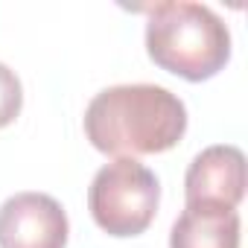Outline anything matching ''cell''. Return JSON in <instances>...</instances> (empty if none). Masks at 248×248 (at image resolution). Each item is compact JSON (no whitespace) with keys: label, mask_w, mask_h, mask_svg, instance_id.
I'll return each mask as SVG.
<instances>
[{"label":"cell","mask_w":248,"mask_h":248,"mask_svg":"<svg viewBox=\"0 0 248 248\" xmlns=\"http://www.w3.org/2000/svg\"><path fill=\"white\" fill-rule=\"evenodd\" d=\"M170 248H239V213L213 204H187L172 225Z\"/></svg>","instance_id":"obj_6"},{"label":"cell","mask_w":248,"mask_h":248,"mask_svg":"<svg viewBox=\"0 0 248 248\" xmlns=\"http://www.w3.org/2000/svg\"><path fill=\"white\" fill-rule=\"evenodd\" d=\"M161 184L158 175L135 158H117L105 164L88 190L93 222L108 236H138L158 213Z\"/></svg>","instance_id":"obj_3"},{"label":"cell","mask_w":248,"mask_h":248,"mask_svg":"<svg viewBox=\"0 0 248 248\" xmlns=\"http://www.w3.org/2000/svg\"><path fill=\"white\" fill-rule=\"evenodd\" d=\"M146 21L149 59L187 82H207L231 59L228 24L202 3H158Z\"/></svg>","instance_id":"obj_2"},{"label":"cell","mask_w":248,"mask_h":248,"mask_svg":"<svg viewBox=\"0 0 248 248\" xmlns=\"http://www.w3.org/2000/svg\"><path fill=\"white\" fill-rule=\"evenodd\" d=\"M21 105H24L21 79L15 76L12 67H6L0 62V129H6L9 123H15V117L21 114Z\"/></svg>","instance_id":"obj_7"},{"label":"cell","mask_w":248,"mask_h":248,"mask_svg":"<svg viewBox=\"0 0 248 248\" xmlns=\"http://www.w3.org/2000/svg\"><path fill=\"white\" fill-rule=\"evenodd\" d=\"M67 213L47 193H15L0 204V248H64Z\"/></svg>","instance_id":"obj_4"},{"label":"cell","mask_w":248,"mask_h":248,"mask_svg":"<svg viewBox=\"0 0 248 248\" xmlns=\"http://www.w3.org/2000/svg\"><path fill=\"white\" fill-rule=\"evenodd\" d=\"M184 132L187 108L178 93L161 85H114L99 91L85 108V135L91 146L114 158L167 152Z\"/></svg>","instance_id":"obj_1"},{"label":"cell","mask_w":248,"mask_h":248,"mask_svg":"<svg viewBox=\"0 0 248 248\" xmlns=\"http://www.w3.org/2000/svg\"><path fill=\"white\" fill-rule=\"evenodd\" d=\"M184 199L187 204L236 210V204L245 199V155L228 143L199 152L184 175Z\"/></svg>","instance_id":"obj_5"}]
</instances>
